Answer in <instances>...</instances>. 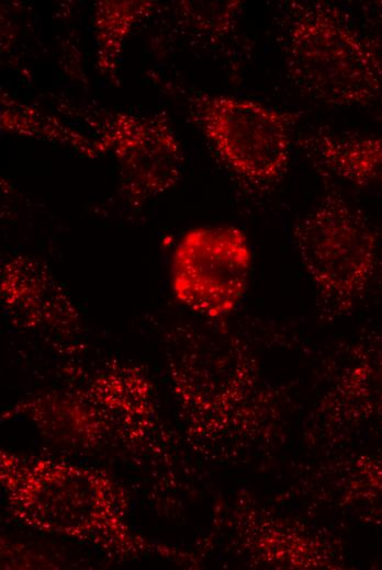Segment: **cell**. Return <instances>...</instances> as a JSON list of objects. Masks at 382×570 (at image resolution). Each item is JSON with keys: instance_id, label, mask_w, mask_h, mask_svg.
Wrapping results in <instances>:
<instances>
[{"instance_id": "obj_12", "label": "cell", "mask_w": 382, "mask_h": 570, "mask_svg": "<svg viewBox=\"0 0 382 570\" xmlns=\"http://www.w3.org/2000/svg\"><path fill=\"white\" fill-rule=\"evenodd\" d=\"M241 1H179L177 13L193 33L218 39L237 26Z\"/></svg>"}, {"instance_id": "obj_1", "label": "cell", "mask_w": 382, "mask_h": 570, "mask_svg": "<svg viewBox=\"0 0 382 570\" xmlns=\"http://www.w3.org/2000/svg\"><path fill=\"white\" fill-rule=\"evenodd\" d=\"M0 482L11 514L30 528L122 559L151 550L130 525L125 490L102 470L1 449Z\"/></svg>"}, {"instance_id": "obj_9", "label": "cell", "mask_w": 382, "mask_h": 570, "mask_svg": "<svg viewBox=\"0 0 382 570\" xmlns=\"http://www.w3.org/2000/svg\"><path fill=\"white\" fill-rule=\"evenodd\" d=\"M15 413H22L49 435L75 445L88 443L83 434L93 444L98 437H102L101 425H105L101 412L80 394H46L32 397L19 403Z\"/></svg>"}, {"instance_id": "obj_8", "label": "cell", "mask_w": 382, "mask_h": 570, "mask_svg": "<svg viewBox=\"0 0 382 570\" xmlns=\"http://www.w3.org/2000/svg\"><path fill=\"white\" fill-rule=\"evenodd\" d=\"M299 147L321 171L373 192L382 193V135H352L313 130Z\"/></svg>"}, {"instance_id": "obj_10", "label": "cell", "mask_w": 382, "mask_h": 570, "mask_svg": "<svg viewBox=\"0 0 382 570\" xmlns=\"http://www.w3.org/2000/svg\"><path fill=\"white\" fill-rule=\"evenodd\" d=\"M150 0H101L94 3L92 26L99 73L117 83L124 44L132 31L157 8Z\"/></svg>"}, {"instance_id": "obj_11", "label": "cell", "mask_w": 382, "mask_h": 570, "mask_svg": "<svg viewBox=\"0 0 382 570\" xmlns=\"http://www.w3.org/2000/svg\"><path fill=\"white\" fill-rule=\"evenodd\" d=\"M1 126L12 134L70 147L87 158L102 156L93 137L71 128L55 116L9 99L7 94L1 98Z\"/></svg>"}, {"instance_id": "obj_2", "label": "cell", "mask_w": 382, "mask_h": 570, "mask_svg": "<svg viewBox=\"0 0 382 570\" xmlns=\"http://www.w3.org/2000/svg\"><path fill=\"white\" fill-rule=\"evenodd\" d=\"M278 26L285 71L306 99L382 113V46L336 4L286 0Z\"/></svg>"}, {"instance_id": "obj_3", "label": "cell", "mask_w": 382, "mask_h": 570, "mask_svg": "<svg viewBox=\"0 0 382 570\" xmlns=\"http://www.w3.org/2000/svg\"><path fill=\"white\" fill-rule=\"evenodd\" d=\"M293 241L325 311L363 300L381 267L382 236L359 208L328 191L297 223Z\"/></svg>"}, {"instance_id": "obj_7", "label": "cell", "mask_w": 382, "mask_h": 570, "mask_svg": "<svg viewBox=\"0 0 382 570\" xmlns=\"http://www.w3.org/2000/svg\"><path fill=\"white\" fill-rule=\"evenodd\" d=\"M0 293L9 321L23 330L68 333L79 314L50 270L27 255H13L1 266Z\"/></svg>"}, {"instance_id": "obj_4", "label": "cell", "mask_w": 382, "mask_h": 570, "mask_svg": "<svg viewBox=\"0 0 382 570\" xmlns=\"http://www.w3.org/2000/svg\"><path fill=\"white\" fill-rule=\"evenodd\" d=\"M188 112L220 159L239 179L268 186L285 173L294 116L251 99L192 92Z\"/></svg>"}, {"instance_id": "obj_5", "label": "cell", "mask_w": 382, "mask_h": 570, "mask_svg": "<svg viewBox=\"0 0 382 570\" xmlns=\"http://www.w3.org/2000/svg\"><path fill=\"white\" fill-rule=\"evenodd\" d=\"M92 130L103 153L119 163L121 187L128 202L139 205L173 189L183 167L181 142L165 111L135 114L91 105L64 104Z\"/></svg>"}, {"instance_id": "obj_6", "label": "cell", "mask_w": 382, "mask_h": 570, "mask_svg": "<svg viewBox=\"0 0 382 570\" xmlns=\"http://www.w3.org/2000/svg\"><path fill=\"white\" fill-rule=\"evenodd\" d=\"M252 252L246 233L231 225L200 226L177 242L170 265L175 298L211 319L231 314L244 298Z\"/></svg>"}]
</instances>
